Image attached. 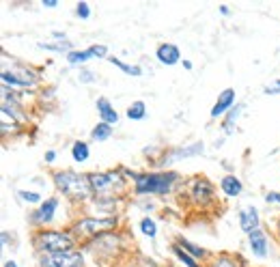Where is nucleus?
I'll return each mask as SVG.
<instances>
[{"label":"nucleus","instance_id":"obj_19","mask_svg":"<svg viewBox=\"0 0 280 267\" xmlns=\"http://www.w3.org/2000/svg\"><path fill=\"white\" fill-rule=\"evenodd\" d=\"M110 63L112 65H117L123 74H127V76H140L142 71H140V67H134V65H125V63H121L119 58H110Z\"/></svg>","mask_w":280,"mask_h":267},{"label":"nucleus","instance_id":"obj_25","mask_svg":"<svg viewBox=\"0 0 280 267\" xmlns=\"http://www.w3.org/2000/svg\"><path fill=\"white\" fill-rule=\"evenodd\" d=\"M179 243L183 246V248H188V250H190L192 254H196V256H203V254H205V250H201V248H199V246H194V243H190L188 239H181Z\"/></svg>","mask_w":280,"mask_h":267},{"label":"nucleus","instance_id":"obj_26","mask_svg":"<svg viewBox=\"0 0 280 267\" xmlns=\"http://www.w3.org/2000/svg\"><path fill=\"white\" fill-rule=\"evenodd\" d=\"M89 52H91V56L103 58V56L108 54V48H106V46H93V48H89Z\"/></svg>","mask_w":280,"mask_h":267},{"label":"nucleus","instance_id":"obj_20","mask_svg":"<svg viewBox=\"0 0 280 267\" xmlns=\"http://www.w3.org/2000/svg\"><path fill=\"white\" fill-rule=\"evenodd\" d=\"M71 153H74V160L76 162H84L89 158V145H87V142H76L74 151H71Z\"/></svg>","mask_w":280,"mask_h":267},{"label":"nucleus","instance_id":"obj_22","mask_svg":"<svg viewBox=\"0 0 280 267\" xmlns=\"http://www.w3.org/2000/svg\"><path fill=\"white\" fill-rule=\"evenodd\" d=\"M140 229L144 235H149V237H155V233H158V227H155L153 220H142L140 222Z\"/></svg>","mask_w":280,"mask_h":267},{"label":"nucleus","instance_id":"obj_9","mask_svg":"<svg viewBox=\"0 0 280 267\" xmlns=\"http://www.w3.org/2000/svg\"><path fill=\"white\" fill-rule=\"evenodd\" d=\"M240 224H242V229H244L246 233L256 231V227H259V213H256V209H254V207L242 209V213H240Z\"/></svg>","mask_w":280,"mask_h":267},{"label":"nucleus","instance_id":"obj_2","mask_svg":"<svg viewBox=\"0 0 280 267\" xmlns=\"http://www.w3.org/2000/svg\"><path fill=\"white\" fill-rule=\"evenodd\" d=\"M177 172H158V174H136V192L138 194H164L168 192Z\"/></svg>","mask_w":280,"mask_h":267},{"label":"nucleus","instance_id":"obj_27","mask_svg":"<svg viewBox=\"0 0 280 267\" xmlns=\"http://www.w3.org/2000/svg\"><path fill=\"white\" fill-rule=\"evenodd\" d=\"M240 110H242V106H237V108L231 112V115H229V119H226V123H224V129H226V131H231L233 123H235V119H237V112H240Z\"/></svg>","mask_w":280,"mask_h":267},{"label":"nucleus","instance_id":"obj_21","mask_svg":"<svg viewBox=\"0 0 280 267\" xmlns=\"http://www.w3.org/2000/svg\"><path fill=\"white\" fill-rule=\"evenodd\" d=\"M89 58H93L89 50H87V52H67L69 63H84V60H89Z\"/></svg>","mask_w":280,"mask_h":267},{"label":"nucleus","instance_id":"obj_13","mask_svg":"<svg viewBox=\"0 0 280 267\" xmlns=\"http://www.w3.org/2000/svg\"><path fill=\"white\" fill-rule=\"evenodd\" d=\"M54 209H56V198H48V201L39 207V211L35 213V222H39V224L50 222L52 218H54Z\"/></svg>","mask_w":280,"mask_h":267},{"label":"nucleus","instance_id":"obj_10","mask_svg":"<svg viewBox=\"0 0 280 267\" xmlns=\"http://www.w3.org/2000/svg\"><path fill=\"white\" fill-rule=\"evenodd\" d=\"M97 110H99V117L103 123H108V125H112V123L119 121V115L115 112V108L110 106V101L106 97H99L97 99Z\"/></svg>","mask_w":280,"mask_h":267},{"label":"nucleus","instance_id":"obj_28","mask_svg":"<svg viewBox=\"0 0 280 267\" xmlns=\"http://www.w3.org/2000/svg\"><path fill=\"white\" fill-rule=\"evenodd\" d=\"M76 13H78L82 19H87V17H89V13H91V11H89V5H87V3H78V7H76Z\"/></svg>","mask_w":280,"mask_h":267},{"label":"nucleus","instance_id":"obj_12","mask_svg":"<svg viewBox=\"0 0 280 267\" xmlns=\"http://www.w3.org/2000/svg\"><path fill=\"white\" fill-rule=\"evenodd\" d=\"M201 153H203V142H194V145L185 147V149H177V151H175L170 158H166V164H170V162H177V160H183V158L201 155Z\"/></svg>","mask_w":280,"mask_h":267},{"label":"nucleus","instance_id":"obj_33","mask_svg":"<svg viewBox=\"0 0 280 267\" xmlns=\"http://www.w3.org/2000/svg\"><path fill=\"white\" fill-rule=\"evenodd\" d=\"M54 158H56L54 151H48V153H46V160H48V162H54Z\"/></svg>","mask_w":280,"mask_h":267},{"label":"nucleus","instance_id":"obj_24","mask_svg":"<svg viewBox=\"0 0 280 267\" xmlns=\"http://www.w3.org/2000/svg\"><path fill=\"white\" fill-rule=\"evenodd\" d=\"M39 48L56 50V52H65V50H71V43H39Z\"/></svg>","mask_w":280,"mask_h":267},{"label":"nucleus","instance_id":"obj_15","mask_svg":"<svg viewBox=\"0 0 280 267\" xmlns=\"http://www.w3.org/2000/svg\"><path fill=\"white\" fill-rule=\"evenodd\" d=\"M192 194H194V198L199 201V203H205L207 198L211 196V186L207 181L199 179V181H194V186H192Z\"/></svg>","mask_w":280,"mask_h":267},{"label":"nucleus","instance_id":"obj_16","mask_svg":"<svg viewBox=\"0 0 280 267\" xmlns=\"http://www.w3.org/2000/svg\"><path fill=\"white\" fill-rule=\"evenodd\" d=\"M222 190L229 194V196H240L242 194V181L235 179L233 174H229V177L222 179Z\"/></svg>","mask_w":280,"mask_h":267},{"label":"nucleus","instance_id":"obj_31","mask_svg":"<svg viewBox=\"0 0 280 267\" xmlns=\"http://www.w3.org/2000/svg\"><path fill=\"white\" fill-rule=\"evenodd\" d=\"M213 267H235V263H233L231 259H218V261L213 263Z\"/></svg>","mask_w":280,"mask_h":267},{"label":"nucleus","instance_id":"obj_11","mask_svg":"<svg viewBox=\"0 0 280 267\" xmlns=\"http://www.w3.org/2000/svg\"><path fill=\"white\" fill-rule=\"evenodd\" d=\"M158 58H160V63H164V65H175V63L179 60V50H177V46H173V43L160 46Z\"/></svg>","mask_w":280,"mask_h":267},{"label":"nucleus","instance_id":"obj_34","mask_svg":"<svg viewBox=\"0 0 280 267\" xmlns=\"http://www.w3.org/2000/svg\"><path fill=\"white\" fill-rule=\"evenodd\" d=\"M44 5H46V7H56L54 0H44Z\"/></svg>","mask_w":280,"mask_h":267},{"label":"nucleus","instance_id":"obj_7","mask_svg":"<svg viewBox=\"0 0 280 267\" xmlns=\"http://www.w3.org/2000/svg\"><path fill=\"white\" fill-rule=\"evenodd\" d=\"M115 227V220H93V218H89V220H82V222H78V227H76V231L78 233H103V231H108V229H112Z\"/></svg>","mask_w":280,"mask_h":267},{"label":"nucleus","instance_id":"obj_3","mask_svg":"<svg viewBox=\"0 0 280 267\" xmlns=\"http://www.w3.org/2000/svg\"><path fill=\"white\" fill-rule=\"evenodd\" d=\"M91 188L95 194L103 196V194H112L115 190L123 188V177L121 172H99L91 177Z\"/></svg>","mask_w":280,"mask_h":267},{"label":"nucleus","instance_id":"obj_35","mask_svg":"<svg viewBox=\"0 0 280 267\" xmlns=\"http://www.w3.org/2000/svg\"><path fill=\"white\" fill-rule=\"evenodd\" d=\"M5 267H17V265H15L13 261H7V263H5Z\"/></svg>","mask_w":280,"mask_h":267},{"label":"nucleus","instance_id":"obj_17","mask_svg":"<svg viewBox=\"0 0 280 267\" xmlns=\"http://www.w3.org/2000/svg\"><path fill=\"white\" fill-rule=\"evenodd\" d=\"M110 134H112V129H110L108 123H97V125L93 127V138L95 140H108Z\"/></svg>","mask_w":280,"mask_h":267},{"label":"nucleus","instance_id":"obj_30","mask_svg":"<svg viewBox=\"0 0 280 267\" xmlns=\"http://www.w3.org/2000/svg\"><path fill=\"white\" fill-rule=\"evenodd\" d=\"M19 196L28 203H37L39 201V194H33V192H19Z\"/></svg>","mask_w":280,"mask_h":267},{"label":"nucleus","instance_id":"obj_4","mask_svg":"<svg viewBox=\"0 0 280 267\" xmlns=\"http://www.w3.org/2000/svg\"><path fill=\"white\" fill-rule=\"evenodd\" d=\"M39 243L41 248H46L50 252H69V248L74 246V239L65 233H54V231H48V233H41L39 235Z\"/></svg>","mask_w":280,"mask_h":267},{"label":"nucleus","instance_id":"obj_29","mask_svg":"<svg viewBox=\"0 0 280 267\" xmlns=\"http://www.w3.org/2000/svg\"><path fill=\"white\" fill-rule=\"evenodd\" d=\"M265 93L267 95H278L280 93V80H274L269 86H265Z\"/></svg>","mask_w":280,"mask_h":267},{"label":"nucleus","instance_id":"obj_8","mask_svg":"<svg viewBox=\"0 0 280 267\" xmlns=\"http://www.w3.org/2000/svg\"><path fill=\"white\" fill-rule=\"evenodd\" d=\"M233 104H235V91H233V88H226L224 93L218 97L216 106L211 108V117H220V115H224V112L229 110Z\"/></svg>","mask_w":280,"mask_h":267},{"label":"nucleus","instance_id":"obj_6","mask_svg":"<svg viewBox=\"0 0 280 267\" xmlns=\"http://www.w3.org/2000/svg\"><path fill=\"white\" fill-rule=\"evenodd\" d=\"M3 82L5 84H11L15 88L19 86H28L35 82V76L26 69H15V71H3Z\"/></svg>","mask_w":280,"mask_h":267},{"label":"nucleus","instance_id":"obj_1","mask_svg":"<svg viewBox=\"0 0 280 267\" xmlns=\"http://www.w3.org/2000/svg\"><path fill=\"white\" fill-rule=\"evenodd\" d=\"M54 181H56L58 190H63L65 194H69V196H74V198H87L93 192L91 177H84V174H78V172H71V170L56 172Z\"/></svg>","mask_w":280,"mask_h":267},{"label":"nucleus","instance_id":"obj_32","mask_svg":"<svg viewBox=\"0 0 280 267\" xmlns=\"http://www.w3.org/2000/svg\"><path fill=\"white\" fill-rule=\"evenodd\" d=\"M269 203H278L280 205V194H267V196H265Z\"/></svg>","mask_w":280,"mask_h":267},{"label":"nucleus","instance_id":"obj_18","mask_svg":"<svg viewBox=\"0 0 280 267\" xmlns=\"http://www.w3.org/2000/svg\"><path fill=\"white\" fill-rule=\"evenodd\" d=\"M144 112H147V110H144L142 101H134V104L127 108V117H130L132 121H140V119L144 117Z\"/></svg>","mask_w":280,"mask_h":267},{"label":"nucleus","instance_id":"obj_5","mask_svg":"<svg viewBox=\"0 0 280 267\" xmlns=\"http://www.w3.org/2000/svg\"><path fill=\"white\" fill-rule=\"evenodd\" d=\"M46 267H80L82 256L78 252H56L44 261Z\"/></svg>","mask_w":280,"mask_h":267},{"label":"nucleus","instance_id":"obj_14","mask_svg":"<svg viewBox=\"0 0 280 267\" xmlns=\"http://www.w3.org/2000/svg\"><path fill=\"white\" fill-rule=\"evenodd\" d=\"M250 248L256 256H265L267 254V241H265V235L263 231H252L250 233Z\"/></svg>","mask_w":280,"mask_h":267},{"label":"nucleus","instance_id":"obj_23","mask_svg":"<svg viewBox=\"0 0 280 267\" xmlns=\"http://www.w3.org/2000/svg\"><path fill=\"white\" fill-rule=\"evenodd\" d=\"M173 250H175V254H177L179 259H181V263H185L188 267H199V263H194V261H192V256H190V254H185V252L179 248V246H175Z\"/></svg>","mask_w":280,"mask_h":267}]
</instances>
